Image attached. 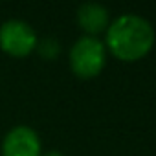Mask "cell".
<instances>
[{
  "mask_svg": "<svg viewBox=\"0 0 156 156\" xmlns=\"http://www.w3.org/2000/svg\"><path fill=\"white\" fill-rule=\"evenodd\" d=\"M154 41V28L145 17L136 13H123L110 22L103 42L107 51L118 61L136 62L151 53Z\"/></svg>",
  "mask_w": 156,
  "mask_h": 156,
  "instance_id": "1",
  "label": "cell"
},
{
  "mask_svg": "<svg viewBox=\"0 0 156 156\" xmlns=\"http://www.w3.org/2000/svg\"><path fill=\"white\" fill-rule=\"evenodd\" d=\"M107 57H108V51L101 39L83 35L72 44L68 51V64L75 77L94 79L105 70Z\"/></svg>",
  "mask_w": 156,
  "mask_h": 156,
  "instance_id": "2",
  "label": "cell"
},
{
  "mask_svg": "<svg viewBox=\"0 0 156 156\" xmlns=\"http://www.w3.org/2000/svg\"><path fill=\"white\" fill-rule=\"evenodd\" d=\"M37 33L26 20L9 19L0 24V50L15 59H24L37 50Z\"/></svg>",
  "mask_w": 156,
  "mask_h": 156,
  "instance_id": "3",
  "label": "cell"
},
{
  "mask_svg": "<svg viewBox=\"0 0 156 156\" xmlns=\"http://www.w3.org/2000/svg\"><path fill=\"white\" fill-rule=\"evenodd\" d=\"M0 156H42V143L37 130L28 125L11 127L0 145Z\"/></svg>",
  "mask_w": 156,
  "mask_h": 156,
  "instance_id": "4",
  "label": "cell"
},
{
  "mask_svg": "<svg viewBox=\"0 0 156 156\" xmlns=\"http://www.w3.org/2000/svg\"><path fill=\"white\" fill-rule=\"evenodd\" d=\"M77 24L88 37H98L105 33L110 26V13L103 4L98 2H85L77 8L75 13Z\"/></svg>",
  "mask_w": 156,
  "mask_h": 156,
  "instance_id": "5",
  "label": "cell"
},
{
  "mask_svg": "<svg viewBox=\"0 0 156 156\" xmlns=\"http://www.w3.org/2000/svg\"><path fill=\"white\" fill-rule=\"evenodd\" d=\"M37 51H39V55H41L42 59L53 61V59H57V55H59V51H61V44H59L57 39L46 37V39H42V41L37 42Z\"/></svg>",
  "mask_w": 156,
  "mask_h": 156,
  "instance_id": "6",
  "label": "cell"
},
{
  "mask_svg": "<svg viewBox=\"0 0 156 156\" xmlns=\"http://www.w3.org/2000/svg\"><path fill=\"white\" fill-rule=\"evenodd\" d=\"M42 156H64V154L59 151H48V152H42Z\"/></svg>",
  "mask_w": 156,
  "mask_h": 156,
  "instance_id": "7",
  "label": "cell"
}]
</instances>
